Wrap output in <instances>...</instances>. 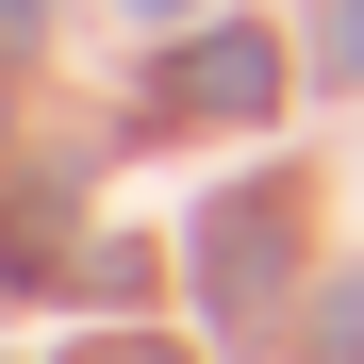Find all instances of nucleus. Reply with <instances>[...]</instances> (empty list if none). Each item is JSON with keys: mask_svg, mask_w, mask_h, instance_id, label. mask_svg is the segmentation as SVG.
<instances>
[{"mask_svg": "<svg viewBox=\"0 0 364 364\" xmlns=\"http://www.w3.org/2000/svg\"><path fill=\"white\" fill-rule=\"evenodd\" d=\"M199 265H215V315H265V282H282V199H232Z\"/></svg>", "mask_w": 364, "mask_h": 364, "instance_id": "obj_1", "label": "nucleus"}, {"mask_svg": "<svg viewBox=\"0 0 364 364\" xmlns=\"http://www.w3.org/2000/svg\"><path fill=\"white\" fill-rule=\"evenodd\" d=\"M199 116H265V33H199Z\"/></svg>", "mask_w": 364, "mask_h": 364, "instance_id": "obj_2", "label": "nucleus"}, {"mask_svg": "<svg viewBox=\"0 0 364 364\" xmlns=\"http://www.w3.org/2000/svg\"><path fill=\"white\" fill-rule=\"evenodd\" d=\"M315 50H331V67L364 83V0H315Z\"/></svg>", "mask_w": 364, "mask_h": 364, "instance_id": "obj_3", "label": "nucleus"}, {"mask_svg": "<svg viewBox=\"0 0 364 364\" xmlns=\"http://www.w3.org/2000/svg\"><path fill=\"white\" fill-rule=\"evenodd\" d=\"M331 364H364V282H331V331H315Z\"/></svg>", "mask_w": 364, "mask_h": 364, "instance_id": "obj_4", "label": "nucleus"}, {"mask_svg": "<svg viewBox=\"0 0 364 364\" xmlns=\"http://www.w3.org/2000/svg\"><path fill=\"white\" fill-rule=\"evenodd\" d=\"M100 364H166V348H100Z\"/></svg>", "mask_w": 364, "mask_h": 364, "instance_id": "obj_5", "label": "nucleus"}, {"mask_svg": "<svg viewBox=\"0 0 364 364\" xmlns=\"http://www.w3.org/2000/svg\"><path fill=\"white\" fill-rule=\"evenodd\" d=\"M149 17H182V0H149Z\"/></svg>", "mask_w": 364, "mask_h": 364, "instance_id": "obj_6", "label": "nucleus"}, {"mask_svg": "<svg viewBox=\"0 0 364 364\" xmlns=\"http://www.w3.org/2000/svg\"><path fill=\"white\" fill-rule=\"evenodd\" d=\"M0 282H17V265H0Z\"/></svg>", "mask_w": 364, "mask_h": 364, "instance_id": "obj_7", "label": "nucleus"}]
</instances>
